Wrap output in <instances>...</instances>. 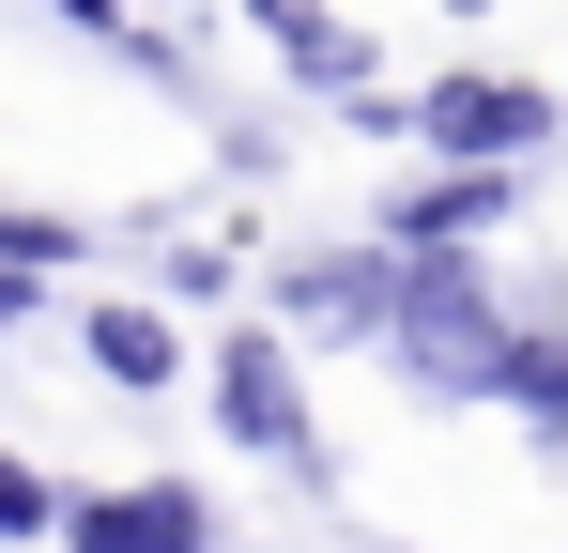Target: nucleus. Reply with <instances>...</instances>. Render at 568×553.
Here are the masks:
<instances>
[{
  "label": "nucleus",
  "instance_id": "nucleus-2",
  "mask_svg": "<svg viewBox=\"0 0 568 553\" xmlns=\"http://www.w3.org/2000/svg\"><path fill=\"white\" fill-rule=\"evenodd\" d=\"M215 415H231V446L307 461V400H292V354H277V339H215Z\"/></svg>",
  "mask_w": 568,
  "mask_h": 553
},
{
  "label": "nucleus",
  "instance_id": "nucleus-6",
  "mask_svg": "<svg viewBox=\"0 0 568 553\" xmlns=\"http://www.w3.org/2000/svg\"><path fill=\"white\" fill-rule=\"evenodd\" d=\"M384 292H399L384 262H292V323H354V339H369Z\"/></svg>",
  "mask_w": 568,
  "mask_h": 553
},
{
  "label": "nucleus",
  "instance_id": "nucleus-4",
  "mask_svg": "<svg viewBox=\"0 0 568 553\" xmlns=\"http://www.w3.org/2000/svg\"><path fill=\"white\" fill-rule=\"evenodd\" d=\"M93 553H215V523H200V492H78L62 507Z\"/></svg>",
  "mask_w": 568,
  "mask_h": 553
},
{
  "label": "nucleus",
  "instance_id": "nucleus-8",
  "mask_svg": "<svg viewBox=\"0 0 568 553\" xmlns=\"http://www.w3.org/2000/svg\"><path fill=\"white\" fill-rule=\"evenodd\" d=\"M491 384H507V400H538V431H568V339H523Z\"/></svg>",
  "mask_w": 568,
  "mask_h": 553
},
{
  "label": "nucleus",
  "instance_id": "nucleus-3",
  "mask_svg": "<svg viewBox=\"0 0 568 553\" xmlns=\"http://www.w3.org/2000/svg\"><path fill=\"white\" fill-rule=\"evenodd\" d=\"M415 123H430L446 154H538V139H554V92H523V78H446Z\"/></svg>",
  "mask_w": 568,
  "mask_h": 553
},
{
  "label": "nucleus",
  "instance_id": "nucleus-10",
  "mask_svg": "<svg viewBox=\"0 0 568 553\" xmlns=\"http://www.w3.org/2000/svg\"><path fill=\"white\" fill-rule=\"evenodd\" d=\"M62 16H78V31H93V47H123V0H62Z\"/></svg>",
  "mask_w": 568,
  "mask_h": 553
},
{
  "label": "nucleus",
  "instance_id": "nucleus-1",
  "mask_svg": "<svg viewBox=\"0 0 568 553\" xmlns=\"http://www.w3.org/2000/svg\"><path fill=\"white\" fill-rule=\"evenodd\" d=\"M384 323L415 339V369H430V384H491V369H507V323H491L476 262H415L399 292H384Z\"/></svg>",
  "mask_w": 568,
  "mask_h": 553
},
{
  "label": "nucleus",
  "instance_id": "nucleus-12",
  "mask_svg": "<svg viewBox=\"0 0 568 553\" xmlns=\"http://www.w3.org/2000/svg\"><path fill=\"white\" fill-rule=\"evenodd\" d=\"M446 16H491V0H446Z\"/></svg>",
  "mask_w": 568,
  "mask_h": 553
},
{
  "label": "nucleus",
  "instance_id": "nucleus-11",
  "mask_svg": "<svg viewBox=\"0 0 568 553\" xmlns=\"http://www.w3.org/2000/svg\"><path fill=\"white\" fill-rule=\"evenodd\" d=\"M16 308H31V276H16V262H0V323H16Z\"/></svg>",
  "mask_w": 568,
  "mask_h": 553
},
{
  "label": "nucleus",
  "instance_id": "nucleus-5",
  "mask_svg": "<svg viewBox=\"0 0 568 553\" xmlns=\"http://www.w3.org/2000/svg\"><path fill=\"white\" fill-rule=\"evenodd\" d=\"M491 215H507V170H446V184H415V200H399V231H415V247H462V231H491Z\"/></svg>",
  "mask_w": 568,
  "mask_h": 553
},
{
  "label": "nucleus",
  "instance_id": "nucleus-7",
  "mask_svg": "<svg viewBox=\"0 0 568 553\" xmlns=\"http://www.w3.org/2000/svg\"><path fill=\"white\" fill-rule=\"evenodd\" d=\"M93 369H108V384H170V369H185V339H170L154 308H123V292H108V308H93Z\"/></svg>",
  "mask_w": 568,
  "mask_h": 553
},
{
  "label": "nucleus",
  "instance_id": "nucleus-9",
  "mask_svg": "<svg viewBox=\"0 0 568 553\" xmlns=\"http://www.w3.org/2000/svg\"><path fill=\"white\" fill-rule=\"evenodd\" d=\"M47 523H62V507H47V476H31V461H0V539H47Z\"/></svg>",
  "mask_w": 568,
  "mask_h": 553
}]
</instances>
